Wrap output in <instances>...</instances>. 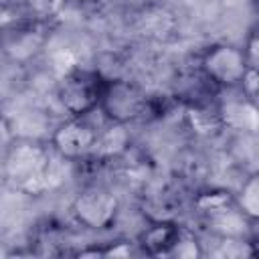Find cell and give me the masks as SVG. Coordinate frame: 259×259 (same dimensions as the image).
<instances>
[{
    "mask_svg": "<svg viewBox=\"0 0 259 259\" xmlns=\"http://www.w3.org/2000/svg\"><path fill=\"white\" fill-rule=\"evenodd\" d=\"M55 150L34 140H16L4 158L6 182L24 194H42L51 188L55 176Z\"/></svg>",
    "mask_w": 259,
    "mask_h": 259,
    "instance_id": "1",
    "label": "cell"
},
{
    "mask_svg": "<svg viewBox=\"0 0 259 259\" xmlns=\"http://www.w3.org/2000/svg\"><path fill=\"white\" fill-rule=\"evenodd\" d=\"M192 210L206 231L217 239H247L251 221L237 204L235 192L221 186L198 188L192 196Z\"/></svg>",
    "mask_w": 259,
    "mask_h": 259,
    "instance_id": "2",
    "label": "cell"
},
{
    "mask_svg": "<svg viewBox=\"0 0 259 259\" xmlns=\"http://www.w3.org/2000/svg\"><path fill=\"white\" fill-rule=\"evenodd\" d=\"M99 111L113 123H136L158 113L156 99L130 79H105Z\"/></svg>",
    "mask_w": 259,
    "mask_h": 259,
    "instance_id": "3",
    "label": "cell"
},
{
    "mask_svg": "<svg viewBox=\"0 0 259 259\" xmlns=\"http://www.w3.org/2000/svg\"><path fill=\"white\" fill-rule=\"evenodd\" d=\"M105 79L93 69H71L57 83V101L71 117H87L99 109Z\"/></svg>",
    "mask_w": 259,
    "mask_h": 259,
    "instance_id": "4",
    "label": "cell"
},
{
    "mask_svg": "<svg viewBox=\"0 0 259 259\" xmlns=\"http://www.w3.org/2000/svg\"><path fill=\"white\" fill-rule=\"evenodd\" d=\"M121 202L119 196L103 184H87L71 200V214L77 225L89 231H107L115 225Z\"/></svg>",
    "mask_w": 259,
    "mask_h": 259,
    "instance_id": "5",
    "label": "cell"
},
{
    "mask_svg": "<svg viewBox=\"0 0 259 259\" xmlns=\"http://www.w3.org/2000/svg\"><path fill=\"white\" fill-rule=\"evenodd\" d=\"M202 75L219 89H239L249 69L245 49L231 42H217L204 49L198 61Z\"/></svg>",
    "mask_w": 259,
    "mask_h": 259,
    "instance_id": "6",
    "label": "cell"
},
{
    "mask_svg": "<svg viewBox=\"0 0 259 259\" xmlns=\"http://www.w3.org/2000/svg\"><path fill=\"white\" fill-rule=\"evenodd\" d=\"M99 130L87 117H71L51 132V148L65 162H83L91 156Z\"/></svg>",
    "mask_w": 259,
    "mask_h": 259,
    "instance_id": "7",
    "label": "cell"
},
{
    "mask_svg": "<svg viewBox=\"0 0 259 259\" xmlns=\"http://www.w3.org/2000/svg\"><path fill=\"white\" fill-rule=\"evenodd\" d=\"M132 22L140 36L150 38V40H160V42L172 40L180 28V22L174 10L160 2H150V4L140 6L134 12Z\"/></svg>",
    "mask_w": 259,
    "mask_h": 259,
    "instance_id": "8",
    "label": "cell"
},
{
    "mask_svg": "<svg viewBox=\"0 0 259 259\" xmlns=\"http://www.w3.org/2000/svg\"><path fill=\"white\" fill-rule=\"evenodd\" d=\"M182 125L196 140H214L227 132L219 101L182 103Z\"/></svg>",
    "mask_w": 259,
    "mask_h": 259,
    "instance_id": "9",
    "label": "cell"
},
{
    "mask_svg": "<svg viewBox=\"0 0 259 259\" xmlns=\"http://www.w3.org/2000/svg\"><path fill=\"white\" fill-rule=\"evenodd\" d=\"M180 231L182 225H178L176 221H150L148 227L138 237V247L142 255L170 257L180 237Z\"/></svg>",
    "mask_w": 259,
    "mask_h": 259,
    "instance_id": "10",
    "label": "cell"
},
{
    "mask_svg": "<svg viewBox=\"0 0 259 259\" xmlns=\"http://www.w3.org/2000/svg\"><path fill=\"white\" fill-rule=\"evenodd\" d=\"M227 156L231 164L247 174L259 172V130L231 132L227 140Z\"/></svg>",
    "mask_w": 259,
    "mask_h": 259,
    "instance_id": "11",
    "label": "cell"
},
{
    "mask_svg": "<svg viewBox=\"0 0 259 259\" xmlns=\"http://www.w3.org/2000/svg\"><path fill=\"white\" fill-rule=\"evenodd\" d=\"M219 109L227 132L259 130V109L251 105L243 95L235 101H219Z\"/></svg>",
    "mask_w": 259,
    "mask_h": 259,
    "instance_id": "12",
    "label": "cell"
},
{
    "mask_svg": "<svg viewBox=\"0 0 259 259\" xmlns=\"http://www.w3.org/2000/svg\"><path fill=\"white\" fill-rule=\"evenodd\" d=\"M127 148H130V138H127L123 125L109 121V125L99 132L97 144H95V148H93V152H91V156L87 160L111 162V160L121 158Z\"/></svg>",
    "mask_w": 259,
    "mask_h": 259,
    "instance_id": "13",
    "label": "cell"
},
{
    "mask_svg": "<svg viewBox=\"0 0 259 259\" xmlns=\"http://www.w3.org/2000/svg\"><path fill=\"white\" fill-rule=\"evenodd\" d=\"M237 204L251 223H259V172L247 174L235 192Z\"/></svg>",
    "mask_w": 259,
    "mask_h": 259,
    "instance_id": "14",
    "label": "cell"
},
{
    "mask_svg": "<svg viewBox=\"0 0 259 259\" xmlns=\"http://www.w3.org/2000/svg\"><path fill=\"white\" fill-rule=\"evenodd\" d=\"M206 251L202 249V243L194 237L192 231H188L186 227H182L180 231V237L172 249V255L170 257H184V259H196V257H204Z\"/></svg>",
    "mask_w": 259,
    "mask_h": 259,
    "instance_id": "15",
    "label": "cell"
},
{
    "mask_svg": "<svg viewBox=\"0 0 259 259\" xmlns=\"http://www.w3.org/2000/svg\"><path fill=\"white\" fill-rule=\"evenodd\" d=\"M239 93L259 109V67L249 65L247 73L243 75V81L239 85Z\"/></svg>",
    "mask_w": 259,
    "mask_h": 259,
    "instance_id": "16",
    "label": "cell"
},
{
    "mask_svg": "<svg viewBox=\"0 0 259 259\" xmlns=\"http://www.w3.org/2000/svg\"><path fill=\"white\" fill-rule=\"evenodd\" d=\"M99 255L101 257H132V255H142L138 241H127V239H117V241H109L105 245L99 247Z\"/></svg>",
    "mask_w": 259,
    "mask_h": 259,
    "instance_id": "17",
    "label": "cell"
},
{
    "mask_svg": "<svg viewBox=\"0 0 259 259\" xmlns=\"http://www.w3.org/2000/svg\"><path fill=\"white\" fill-rule=\"evenodd\" d=\"M243 49H245V55H247L249 65L259 67V24H257V26H253V28L249 30V34H247V38H245Z\"/></svg>",
    "mask_w": 259,
    "mask_h": 259,
    "instance_id": "18",
    "label": "cell"
},
{
    "mask_svg": "<svg viewBox=\"0 0 259 259\" xmlns=\"http://www.w3.org/2000/svg\"><path fill=\"white\" fill-rule=\"evenodd\" d=\"M253 2V8H255V12L259 14V0H251Z\"/></svg>",
    "mask_w": 259,
    "mask_h": 259,
    "instance_id": "19",
    "label": "cell"
}]
</instances>
